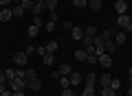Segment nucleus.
Wrapping results in <instances>:
<instances>
[{"instance_id":"1","label":"nucleus","mask_w":132,"mask_h":96,"mask_svg":"<svg viewBox=\"0 0 132 96\" xmlns=\"http://www.w3.org/2000/svg\"><path fill=\"white\" fill-rule=\"evenodd\" d=\"M27 81H29V79H20V77H15V79H11V81H7V83H9L11 92H24Z\"/></svg>"},{"instance_id":"2","label":"nucleus","mask_w":132,"mask_h":96,"mask_svg":"<svg viewBox=\"0 0 132 96\" xmlns=\"http://www.w3.org/2000/svg\"><path fill=\"white\" fill-rule=\"evenodd\" d=\"M13 61H15V66H27L29 55L24 50H18V52H13Z\"/></svg>"},{"instance_id":"3","label":"nucleus","mask_w":132,"mask_h":96,"mask_svg":"<svg viewBox=\"0 0 132 96\" xmlns=\"http://www.w3.org/2000/svg\"><path fill=\"white\" fill-rule=\"evenodd\" d=\"M99 66H104V68H112V55H108V52H104V55H99Z\"/></svg>"},{"instance_id":"4","label":"nucleus","mask_w":132,"mask_h":96,"mask_svg":"<svg viewBox=\"0 0 132 96\" xmlns=\"http://www.w3.org/2000/svg\"><path fill=\"white\" fill-rule=\"evenodd\" d=\"M11 18H13V13H11V7H2V9H0V22H9Z\"/></svg>"},{"instance_id":"5","label":"nucleus","mask_w":132,"mask_h":96,"mask_svg":"<svg viewBox=\"0 0 132 96\" xmlns=\"http://www.w3.org/2000/svg\"><path fill=\"white\" fill-rule=\"evenodd\" d=\"M126 39H128V35H126V31H117L114 33V37H112V41L117 46H121V44H126Z\"/></svg>"},{"instance_id":"6","label":"nucleus","mask_w":132,"mask_h":96,"mask_svg":"<svg viewBox=\"0 0 132 96\" xmlns=\"http://www.w3.org/2000/svg\"><path fill=\"white\" fill-rule=\"evenodd\" d=\"M117 24H119V26L123 28V31H126V28L130 26V15H126V13H121V15H119V18H117Z\"/></svg>"},{"instance_id":"7","label":"nucleus","mask_w":132,"mask_h":96,"mask_svg":"<svg viewBox=\"0 0 132 96\" xmlns=\"http://www.w3.org/2000/svg\"><path fill=\"white\" fill-rule=\"evenodd\" d=\"M57 72H60L62 77H71V74H73V68H71L68 63H64V66H60V68H57Z\"/></svg>"},{"instance_id":"8","label":"nucleus","mask_w":132,"mask_h":96,"mask_svg":"<svg viewBox=\"0 0 132 96\" xmlns=\"http://www.w3.org/2000/svg\"><path fill=\"white\" fill-rule=\"evenodd\" d=\"M27 87H31V90L35 92V90H40V87H42V83H40V79L35 77V79H29V81H27Z\"/></svg>"},{"instance_id":"9","label":"nucleus","mask_w":132,"mask_h":96,"mask_svg":"<svg viewBox=\"0 0 132 96\" xmlns=\"http://www.w3.org/2000/svg\"><path fill=\"white\" fill-rule=\"evenodd\" d=\"M114 11H117L119 15L126 13V11H128V2H123V0H117V5H114Z\"/></svg>"},{"instance_id":"10","label":"nucleus","mask_w":132,"mask_h":96,"mask_svg":"<svg viewBox=\"0 0 132 96\" xmlns=\"http://www.w3.org/2000/svg\"><path fill=\"white\" fill-rule=\"evenodd\" d=\"M86 57H88L86 48H77V50H75V59H77V61H86Z\"/></svg>"},{"instance_id":"11","label":"nucleus","mask_w":132,"mask_h":96,"mask_svg":"<svg viewBox=\"0 0 132 96\" xmlns=\"http://www.w3.org/2000/svg\"><path fill=\"white\" fill-rule=\"evenodd\" d=\"M104 48H106V52H108V55H112V52H114V50H117L119 46H117V44H114V41H112V39H108V41H106V46H104Z\"/></svg>"},{"instance_id":"12","label":"nucleus","mask_w":132,"mask_h":96,"mask_svg":"<svg viewBox=\"0 0 132 96\" xmlns=\"http://www.w3.org/2000/svg\"><path fill=\"white\" fill-rule=\"evenodd\" d=\"M71 35H73V39H81V37H84V28H79V26H73Z\"/></svg>"},{"instance_id":"13","label":"nucleus","mask_w":132,"mask_h":96,"mask_svg":"<svg viewBox=\"0 0 132 96\" xmlns=\"http://www.w3.org/2000/svg\"><path fill=\"white\" fill-rule=\"evenodd\" d=\"M11 13H13V18H22V15L27 13V11H24V9H22L20 5H13V9H11Z\"/></svg>"},{"instance_id":"14","label":"nucleus","mask_w":132,"mask_h":96,"mask_svg":"<svg viewBox=\"0 0 132 96\" xmlns=\"http://www.w3.org/2000/svg\"><path fill=\"white\" fill-rule=\"evenodd\" d=\"M68 79H71V87H73V85H79V83H81V74H79V72H73Z\"/></svg>"},{"instance_id":"15","label":"nucleus","mask_w":132,"mask_h":96,"mask_svg":"<svg viewBox=\"0 0 132 96\" xmlns=\"http://www.w3.org/2000/svg\"><path fill=\"white\" fill-rule=\"evenodd\" d=\"M114 33H117V31H112V28H104V31H101V37L108 41V39H112V37H114Z\"/></svg>"},{"instance_id":"16","label":"nucleus","mask_w":132,"mask_h":96,"mask_svg":"<svg viewBox=\"0 0 132 96\" xmlns=\"http://www.w3.org/2000/svg\"><path fill=\"white\" fill-rule=\"evenodd\" d=\"M84 35L95 37V35H97V26H93V24H90V26H86V28H84Z\"/></svg>"},{"instance_id":"17","label":"nucleus","mask_w":132,"mask_h":96,"mask_svg":"<svg viewBox=\"0 0 132 96\" xmlns=\"http://www.w3.org/2000/svg\"><path fill=\"white\" fill-rule=\"evenodd\" d=\"M60 48V44L57 41H48V46H46V52H51V55H55V50Z\"/></svg>"},{"instance_id":"18","label":"nucleus","mask_w":132,"mask_h":96,"mask_svg":"<svg viewBox=\"0 0 132 96\" xmlns=\"http://www.w3.org/2000/svg\"><path fill=\"white\" fill-rule=\"evenodd\" d=\"M33 5H35L33 0H22V2H20V7H22L24 11H31V9H33Z\"/></svg>"},{"instance_id":"19","label":"nucleus","mask_w":132,"mask_h":96,"mask_svg":"<svg viewBox=\"0 0 132 96\" xmlns=\"http://www.w3.org/2000/svg\"><path fill=\"white\" fill-rule=\"evenodd\" d=\"M44 11H46V9H44L42 5H33V9H31V13H33V15H42Z\"/></svg>"},{"instance_id":"20","label":"nucleus","mask_w":132,"mask_h":96,"mask_svg":"<svg viewBox=\"0 0 132 96\" xmlns=\"http://www.w3.org/2000/svg\"><path fill=\"white\" fill-rule=\"evenodd\" d=\"M101 96H117V92L108 85V87H101Z\"/></svg>"},{"instance_id":"21","label":"nucleus","mask_w":132,"mask_h":96,"mask_svg":"<svg viewBox=\"0 0 132 96\" xmlns=\"http://www.w3.org/2000/svg\"><path fill=\"white\" fill-rule=\"evenodd\" d=\"M42 61H44V66H53V61H55V57H53L51 52H46V55L42 57Z\"/></svg>"},{"instance_id":"22","label":"nucleus","mask_w":132,"mask_h":96,"mask_svg":"<svg viewBox=\"0 0 132 96\" xmlns=\"http://www.w3.org/2000/svg\"><path fill=\"white\" fill-rule=\"evenodd\" d=\"M101 5H104L101 0H88V7H90V9H95V11L101 9Z\"/></svg>"},{"instance_id":"23","label":"nucleus","mask_w":132,"mask_h":96,"mask_svg":"<svg viewBox=\"0 0 132 96\" xmlns=\"http://www.w3.org/2000/svg\"><path fill=\"white\" fill-rule=\"evenodd\" d=\"M110 81H112V77H110V74H101V87H108Z\"/></svg>"},{"instance_id":"24","label":"nucleus","mask_w":132,"mask_h":96,"mask_svg":"<svg viewBox=\"0 0 132 96\" xmlns=\"http://www.w3.org/2000/svg\"><path fill=\"white\" fill-rule=\"evenodd\" d=\"M60 85H62V90L71 87V79H68V77H60Z\"/></svg>"},{"instance_id":"25","label":"nucleus","mask_w":132,"mask_h":96,"mask_svg":"<svg viewBox=\"0 0 132 96\" xmlns=\"http://www.w3.org/2000/svg\"><path fill=\"white\" fill-rule=\"evenodd\" d=\"M55 7H57V0H46L44 9H46V11H55Z\"/></svg>"},{"instance_id":"26","label":"nucleus","mask_w":132,"mask_h":96,"mask_svg":"<svg viewBox=\"0 0 132 96\" xmlns=\"http://www.w3.org/2000/svg\"><path fill=\"white\" fill-rule=\"evenodd\" d=\"M86 5H88V0H73V7L75 9H84Z\"/></svg>"},{"instance_id":"27","label":"nucleus","mask_w":132,"mask_h":96,"mask_svg":"<svg viewBox=\"0 0 132 96\" xmlns=\"http://www.w3.org/2000/svg\"><path fill=\"white\" fill-rule=\"evenodd\" d=\"M97 61H99L97 55H88V57H86V63H90V66H97Z\"/></svg>"},{"instance_id":"28","label":"nucleus","mask_w":132,"mask_h":96,"mask_svg":"<svg viewBox=\"0 0 132 96\" xmlns=\"http://www.w3.org/2000/svg\"><path fill=\"white\" fill-rule=\"evenodd\" d=\"M27 33H29V37H35V35H38V33H40V28H38V26H33V24H31Z\"/></svg>"},{"instance_id":"29","label":"nucleus","mask_w":132,"mask_h":96,"mask_svg":"<svg viewBox=\"0 0 132 96\" xmlns=\"http://www.w3.org/2000/svg\"><path fill=\"white\" fill-rule=\"evenodd\" d=\"M5 74H7V81L15 79V70H13V68H7V70H5Z\"/></svg>"},{"instance_id":"30","label":"nucleus","mask_w":132,"mask_h":96,"mask_svg":"<svg viewBox=\"0 0 132 96\" xmlns=\"http://www.w3.org/2000/svg\"><path fill=\"white\" fill-rule=\"evenodd\" d=\"M84 94H88V96H95V85H84Z\"/></svg>"},{"instance_id":"31","label":"nucleus","mask_w":132,"mask_h":96,"mask_svg":"<svg viewBox=\"0 0 132 96\" xmlns=\"http://www.w3.org/2000/svg\"><path fill=\"white\" fill-rule=\"evenodd\" d=\"M95 81H97V77H95V74L90 72L88 77H86V85H95Z\"/></svg>"},{"instance_id":"32","label":"nucleus","mask_w":132,"mask_h":96,"mask_svg":"<svg viewBox=\"0 0 132 96\" xmlns=\"http://www.w3.org/2000/svg\"><path fill=\"white\" fill-rule=\"evenodd\" d=\"M110 87H112V90L117 92L119 87H121V81H119V79H112V81H110Z\"/></svg>"},{"instance_id":"33","label":"nucleus","mask_w":132,"mask_h":96,"mask_svg":"<svg viewBox=\"0 0 132 96\" xmlns=\"http://www.w3.org/2000/svg\"><path fill=\"white\" fill-rule=\"evenodd\" d=\"M33 26H42V15H35V18H33Z\"/></svg>"},{"instance_id":"34","label":"nucleus","mask_w":132,"mask_h":96,"mask_svg":"<svg viewBox=\"0 0 132 96\" xmlns=\"http://www.w3.org/2000/svg\"><path fill=\"white\" fill-rule=\"evenodd\" d=\"M15 77H20V79H27V70L18 68V70H15Z\"/></svg>"},{"instance_id":"35","label":"nucleus","mask_w":132,"mask_h":96,"mask_svg":"<svg viewBox=\"0 0 132 96\" xmlns=\"http://www.w3.org/2000/svg\"><path fill=\"white\" fill-rule=\"evenodd\" d=\"M35 52H38L40 57H44V55H46V46H40V48H35Z\"/></svg>"},{"instance_id":"36","label":"nucleus","mask_w":132,"mask_h":96,"mask_svg":"<svg viewBox=\"0 0 132 96\" xmlns=\"http://www.w3.org/2000/svg\"><path fill=\"white\" fill-rule=\"evenodd\" d=\"M53 28H55V20H48L46 22V31H53Z\"/></svg>"},{"instance_id":"37","label":"nucleus","mask_w":132,"mask_h":96,"mask_svg":"<svg viewBox=\"0 0 132 96\" xmlns=\"http://www.w3.org/2000/svg\"><path fill=\"white\" fill-rule=\"evenodd\" d=\"M62 96H75V94H73L71 87H66V90H62Z\"/></svg>"},{"instance_id":"38","label":"nucleus","mask_w":132,"mask_h":96,"mask_svg":"<svg viewBox=\"0 0 132 96\" xmlns=\"http://www.w3.org/2000/svg\"><path fill=\"white\" fill-rule=\"evenodd\" d=\"M27 79H35V70H33V68L27 70Z\"/></svg>"},{"instance_id":"39","label":"nucleus","mask_w":132,"mask_h":96,"mask_svg":"<svg viewBox=\"0 0 132 96\" xmlns=\"http://www.w3.org/2000/svg\"><path fill=\"white\" fill-rule=\"evenodd\" d=\"M9 90V83H0V94H2V92H7Z\"/></svg>"},{"instance_id":"40","label":"nucleus","mask_w":132,"mask_h":96,"mask_svg":"<svg viewBox=\"0 0 132 96\" xmlns=\"http://www.w3.org/2000/svg\"><path fill=\"white\" fill-rule=\"evenodd\" d=\"M0 83H7V74H5V70H0Z\"/></svg>"},{"instance_id":"41","label":"nucleus","mask_w":132,"mask_h":96,"mask_svg":"<svg viewBox=\"0 0 132 96\" xmlns=\"http://www.w3.org/2000/svg\"><path fill=\"white\" fill-rule=\"evenodd\" d=\"M73 26H75L73 22H64V28H66V31H73Z\"/></svg>"},{"instance_id":"42","label":"nucleus","mask_w":132,"mask_h":96,"mask_svg":"<svg viewBox=\"0 0 132 96\" xmlns=\"http://www.w3.org/2000/svg\"><path fill=\"white\" fill-rule=\"evenodd\" d=\"M11 5V0H0V7H9Z\"/></svg>"},{"instance_id":"43","label":"nucleus","mask_w":132,"mask_h":96,"mask_svg":"<svg viewBox=\"0 0 132 96\" xmlns=\"http://www.w3.org/2000/svg\"><path fill=\"white\" fill-rule=\"evenodd\" d=\"M33 2H35V5H42V7L46 5V0H33Z\"/></svg>"},{"instance_id":"44","label":"nucleus","mask_w":132,"mask_h":96,"mask_svg":"<svg viewBox=\"0 0 132 96\" xmlns=\"http://www.w3.org/2000/svg\"><path fill=\"white\" fill-rule=\"evenodd\" d=\"M11 96H24V92H11Z\"/></svg>"},{"instance_id":"45","label":"nucleus","mask_w":132,"mask_h":96,"mask_svg":"<svg viewBox=\"0 0 132 96\" xmlns=\"http://www.w3.org/2000/svg\"><path fill=\"white\" fill-rule=\"evenodd\" d=\"M0 96H11V92L7 90V92H2V94H0Z\"/></svg>"},{"instance_id":"46","label":"nucleus","mask_w":132,"mask_h":96,"mask_svg":"<svg viewBox=\"0 0 132 96\" xmlns=\"http://www.w3.org/2000/svg\"><path fill=\"white\" fill-rule=\"evenodd\" d=\"M128 96H132V85H130V87H128Z\"/></svg>"},{"instance_id":"47","label":"nucleus","mask_w":132,"mask_h":96,"mask_svg":"<svg viewBox=\"0 0 132 96\" xmlns=\"http://www.w3.org/2000/svg\"><path fill=\"white\" fill-rule=\"evenodd\" d=\"M128 77H130V83H132V68H130V72H128Z\"/></svg>"},{"instance_id":"48","label":"nucleus","mask_w":132,"mask_h":96,"mask_svg":"<svg viewBox=\"0 0 132 96\" xmlns=\"http://www.w3.org/2000/svg\"><path fill=\"white\" fill-rule=\"evenodd\" d=\"M11 2H22V0H11Z\"/></svg>"},{"instance_id":"49","label":"nucleus","mask_w":132,"mask_h":96,"mask_svg":"<svg viewBox=\"0 0 132 96\" xmlns=\"http://www.w3.org/2000/svg\"><path fill=\"white\" fill-rule=\"evenodd\" d=\"M81 96H88V94H84V92H81Z\"/></svg>"},{"instance_id":"50","label":"nucleus","mask_w":132,"mask_h":96,"mask_svg":"<svg viewBox=\"0 0 132 96\" xmlns=\"http://www.w3.org/2000/svg\"><path fill=\"white\" fill-rule=\"evenodd\" d=\"M130 22H132V15H130Z\"/></svg>"},{"instance_id":"51","label":"nucleus","mask_w":132,"mask_h":96,"mask_svg":"<svg viewBox=\"0 0 132 96\" xmlns=\"http://www.w3.org/2000/svg\"><path fill=\"white\" fill-rule=\"evenodd\" d=\"M123 2H128V0H123Z\"/></svg>"},{"instance_id":"52","label":"nucleus","mask_w":132,"mask_h":96,"mask_svg":"<svg viewBox=\"0 0 132 96\" xmlns=\"http://www.w3.org/2000/svg\"><path fill=\"white\" fill-rule=\"evenodd\" d=\"M0 9H2V7H0Z\"/></svg>"}]
</instances>
